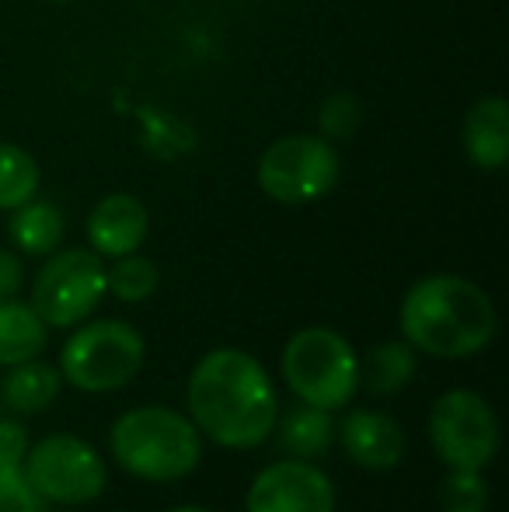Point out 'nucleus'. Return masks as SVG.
I'll list each match as a JSON object with an SVG mask.
<instances>
[{
    "label": "nucleus",
    "mask_w": 509,
    "mask_h": 512,
    "mask_svg": "<svg viewBox=\"0 0 509 512\" xmlns=\"http://www.w3.org/2000/svg\"><path fill=\"white\" fill-rule=\"evenodd\" d=\"M189 418L224 450H255L276 432L279 394L269 370L245 349H213L189 373Z\"/></svg>",
    "instance_id": "f257e3e1"
},
{
    "label": "nucleus",
    "mask_w": 509,
    "mask_h": 512,
    "mask_svg": "<svg viewBox=\"0 0 509 512\" xmlns=\"http://www.w3.org/2000/svg\"><path fill=\"white\" fill-rule=\"evenodd\" d=\"M401 338L433 359H471L496 338L489 293L464 276H426L405 293L398 310Z\"/></svg>",
    "instance_id": "f03ea898"
},
{
    "label": "nucleus",
    "mask_w": 509,
    "mask_h": 512,
    "mask_svg": "<svg viewBox=\"0 0 509 512\" xmlns=\"http://www.w3.org/2000/svg\"><path fill=\"white\" fill-rule=\"evenodd\" d=\"M109 446L116 464L140 481H182L203 460V436L182 411L164 405L129 408L112 422Z\"/></svg>",
    "instance_id": "7ed1b4c3"
},
{
    "label": "nucleus",
    "mask_w": 509,
    "mask_h": 512,
    "mask_svg": "<svg viewBox=\"0 0 509 512\" xmlns=\"http://www.w3.org/2000/svg\"><path fill=\"white\" fill-rule=\"evenodd\" d=\"M283 380L293 391V398L304 405L339 411L360 391V356L332 328H304L286 342L283 349Z\"/></svg>",
    "instance_id": "20e7f679"
},
{
    "label": "nucleus",
    "mask_w": 509,
    "mask_h": 512,
    "mask_svg": "<svg viewBox=\"0 0 509 512\" xmlns=\"http://www.w3.org/2000/svg\"><path fill=\"white\" fill-rule=\"evenodd\" d=\"M147 359V342L126 321L102 317V321L77 324L74 335L63 342L60 377L84 394H109L126 387Z\"/></svg>",
    "instance_id": "39448f33"
},
{
    "label": "nucleus",
    "mask_w": 509,
    "mask_h": 512,
    "mask_svg": "<svg viewBox=\"0 0 509 512\" xmlns=\"http://www.w3.org/2000/svg\"><path fill=\"white\" fill-rule=\"evenodd\" d=\"M21 471L46 506H84L95 502L109 485L102 453L74 432H53L32 443L21 460Z\"/></svg>",
    "instance_id": "423d86ee"
},
{
    "label": "nucleus",
    "mask_w": 509,
    "mask_h": 512,
    "mask_svg": "<svg viewBox=\"0 0 509 512\" xmlns=\"http://www.w3.org/2000/svg\"><path fill=\"white\" fill-rule=\"evenodd\" d=\"M258 189L283 206H307L339 185L342 157L325 136H283L258 157Z\"/></svg>",
    "instance_id": "0eeeda50"
},
{
    "label": "nucleus",
    "mask_w": 509,
    "mask_h": 512,
    "mask_svg": "<svg viewBox=\"0 0 509 512\" xmlns=\"http://www.w3.org/2000/svg\"><path fill=\"white\" fill-rule=\"evenodd\" d=\"M105 286V258L91 248H56L32 283V310L46 328H77L95 314Z\"/></svg>",
    "instance_id": "6e6552de"
},
{
    "label": "nucleus",
    "mask_w": 509,
    "mask_h": 512,
    "mask_svg": "<svg viewBox=\"0 0 509 512\" xmlns=\"http://www.w3.org/2000/svg\"><path fill=\"white\" fill-rule=\"evenodd\" d=\"M429 443L447 471H485L499 453V418L475 391H447L429 411Z\"/></svg>",
    "instance_id": "1a4fd4ad"
},
{
    "label": "nucleus",
    "mask_w": 509,
    "mask_h": 512,
    "mask_svg": "<svg viewBox=\"0 0 509 512\" xmlns=\"http://www.w3.org/2000/svg\"><path fill=\"white\" fill-rule=\"evenodd\" d=\"M248 512H335V485L314 460H276L255 474Z\"/></svg>",
    "instance_id": "9d476101"
},
{
    "label": "nucleus",
    "mask_w": 509,
    "mask_h": 512,
    "mask_svg": "<svg viewBox=\"0 0 509 512\" xmlns=\"http://www.w3.org/2000/svg\"><path fill=\"white\" fill-rule=\"evenodd\" d=\"M150 234V213L129 192H112L98 199L88 216V241L91 251L102 258H123L140 251Z\"/></svg>",
    "instance_id": "9b49d317"
},
{
    "label": "nucleus",
    "mask_w": 509,
    "mask_h": 512,
    "mask_svg": "<svg viewBox=\"0 0 509 512\" xmlns=\"http://www.w3.org/2000/svg\"><path fill=\"white\" fill-rule=\"evenodd\" d=\"M342 450L363 471H391L405 457V429L384 411L356 408L342 418Z\"/></svg>",
    "instance_id": "f8f14e48"
},
{
    "label": "nucleus",
    "mask_w": 509,
    "mask_h": 512,
    "mask_svg": "<svg viewBox=\"0 0 509 512\" xmlns=\"http://www.w3.org/2000/svg\"><path fill=\"white\" fill-rule=\"evenodd\" d=\"M464 150L482 171H503L509 161V105L506 98H482L464 115Z\"/></svg>",
    "instance_id": "ddd939ff"
},
{
    "label": "nucleus",
    "mask_w": 509,
    "mask_h": 512,
    "mask_svg": "<svg viewBox=\"0 0 509 512\" xmlns=\"http://www.w3.org/2000/svg\"><path fill=\"white\" fill-rule=\"evenodd\" d=\"M49 342V328L32 304L0 300V366H18L39 359Z\"/></svg>",
    "instance_id": "4468645a"
},
{
    "label": "nucleus",
    "mask_w": 509,
    "mask_h": 512,
    "mask_svg": "<svg viewBox=\"0 0 509 512\" xmlns=\"http://www.w3.org/2000/svg\"><path fill=\"white\" fill-rule=\"evenodd\" d=\"M276 429H279V446L297 460L325 457L335 443L332 411L304 405V401H300L297 408L286 411L283 418H276Z\"/></svg>",
    "instance_id": "2eb2a0df"
},
{
    "label": "nucleus",
    "mask_w": 509,
    "mask_h": 512,
    "mask_svg": "<svg viewBox=\"0 0 509 512\" xmlns=\"http://www.w3.org/2000/svg\"><path fill=\"white\" fill-rule=\"evenodd\" d=\"M63 377L56 366L42 363V359H28V363L7 366V380H4V401L11 411L18 415H39L60 398Z\"/></svg>",
    "instance_id": "dca6fc26"
},
{
    "label": "nucleus",
    "mask_w": 509,
    "mask_h": 512,
    "mask_svg": "<svg viewBox=\"0 0 509 512\" xmlns=\"http://www.w3.org/2000/svg\"><path fill=\"white\" fill-rule=\"evenodd\" d=\"M415 370H419V352L405 342V338H391L370 349L367 359H360V387H367L370 394H398L412 384Z\"/></svg>",
    "instance_id": "f3484780"
},
{
    "label": "nucleus",
    "mask_w": 509,
    "mask_h": 512,
    "mask_svg": "<svg viewBox=\"0 0 509 512\" xmlns=\"http://www.w3.org/2000/svg\"><path fill=\"white\" fill-rule=\"evenodd\" d=\"M14 248L21 255L46 258L63 244V213L53 203L42 199H28L25 206L11 209V223H7Z\"/></svg>",
    "instance_id": "a211bd4d"
},
{
    "label": "nucleus",
    "mask_w": 509,
    "mask_h": 512,
    "mask_svg": "<svg viewBox=\"0 0 509 512\" xmlns=\"http://www.w3.org/2000/svg\"><path fill=\"white\" fill-rule=\"evenodd\" d=\"M39 185V161L18 143H0V209L11 213V209L25 206L28 199L39 196Z\"/></svg>",
    "instance_id": "6ab92c4d"
},
{
    "label": "nucleus",
    "mask_w": 509,
    "mask_h": 512,
    "mask_svg": "<svg viewBox=\"0 0 509 512\" xmlns=\"http://www.w3.org/2000/svg\"><path fill=\"white\" fill-rule=\"evenodd\" d=\"M157 283V265L143 255H123L112 258V265H105V286H109L112 297H119L123 304H140V300L154 297Z\"/></svg>",
    "instance_id": "aec40b11"
},
{
    "label": "nucleus",
    "mask_w": 509,
    "mask_h": 512,
    "mask_svg": "<svg viewBox=\"0 0 509 512\" xmlns=\"http://www.w3.org/2000/svg\"><path fill=\"white\" fill-rule=\"evenodd\" d=\"M443 512H485L489 509V481L485 471H447L440 481Z\"/></svg>",
    "instance_id": "412c9836"
},
{
    "label": "nucleus",
    "mask_w": 509,
    "mask_h": 512,
    "mask_svg": "<svg viewBox=\"0 0 509 512\" xmlns=\"http://www.w3.org/2000/svg\"><path fill=\"white\" fill-rule=\"evenodd\" d=\"M321 133H325V140H349V136L360 129L363 122V105L356 95H349V91H339V95H332L325 105H321Z\"/></svg>",
    "instance_id": "4be33fe9"
},
{
    "label": "nucleus",
    "mask_w": 509,
    "mask_h": 512,
    "mask_svg": "<svg viewBox=\"0 0 509 512\" xmlns=\"http://www.w3.org/2000/svg\"><path fill=\"white\" fill-rule=\"evenodd\" d=\"M46 502L28 485L21 464H0V512H42Z\"/></svg>",
    "instance_id": "5701e85b"
},
{
    "label": "nucleus",
    "mask_w": 509,
    "mask_h": 512,
    "mask_svg": "<svg viewBox=\"0 0 509 512\" xmlns=\"http://www.w3.org/2000/svg\"><path fill=\"white\" fill-rule=\"evenodd\" d=\"M32 446L28 429L18 418H0V464H21Z\"/></svg>",
    "instance_id": "b1692460"
},
{
    "label": "nucleus",
    "mask_w": 509,
    "mask_h": 512,
    "mask_svg": "<svg viewBox=\"0 0 509 512\" xmlns=\"http://www.w3.org/2000/svg\"><path fill=\"white\" fill-rule=\"evenodd\" d=\"M21 283H25V265L14 251L0 248V300L18 297Z\"/></svg>",
    "instance_id": "393cba45"
},
{
    "label": "nucleus",
    "mask_w": 509,
    "mask_h": 512,
    "mask_svg": "<svg viewBox=\"0 0 509 512\" xmlns=\"http://www.w3.org/2000/svg\"><path fill=\"white\" fill-rule=\"evenodd\" d=\"M168 512H210V509H199V506H178V509H168Z\"/></svg>",
    "instance_id": "a878e982"
},
{
    "label": "nucleus",
    "mask_w": 509,
    "mask_h": 512,
    "mask_svg": "<svg viewBox=\"0 0 509 512\" xmlns=\"http://www.w3.org/2000/svg\"><path fill=\"white\" fill-rule=\"evenodd\" d=\"M56 4H63V0H56Z\"/></svg>",
    "instance_id": "bb28decb"
},
{
    "label": "nucleus",
    "mask_w": 509,
    "mask_h": 512,
    "mask_svg": "<svg viewBox=\"0 0 509 512\" xmlns=\"http://www.w3.org/2000/svg\"><path fill=\"white\" fill-rule=\"evenodd\" d=\"M42 512H49V509H42Z\"/></svg>",
    "instance_id": "cd10ccee"
}]
</instances>
